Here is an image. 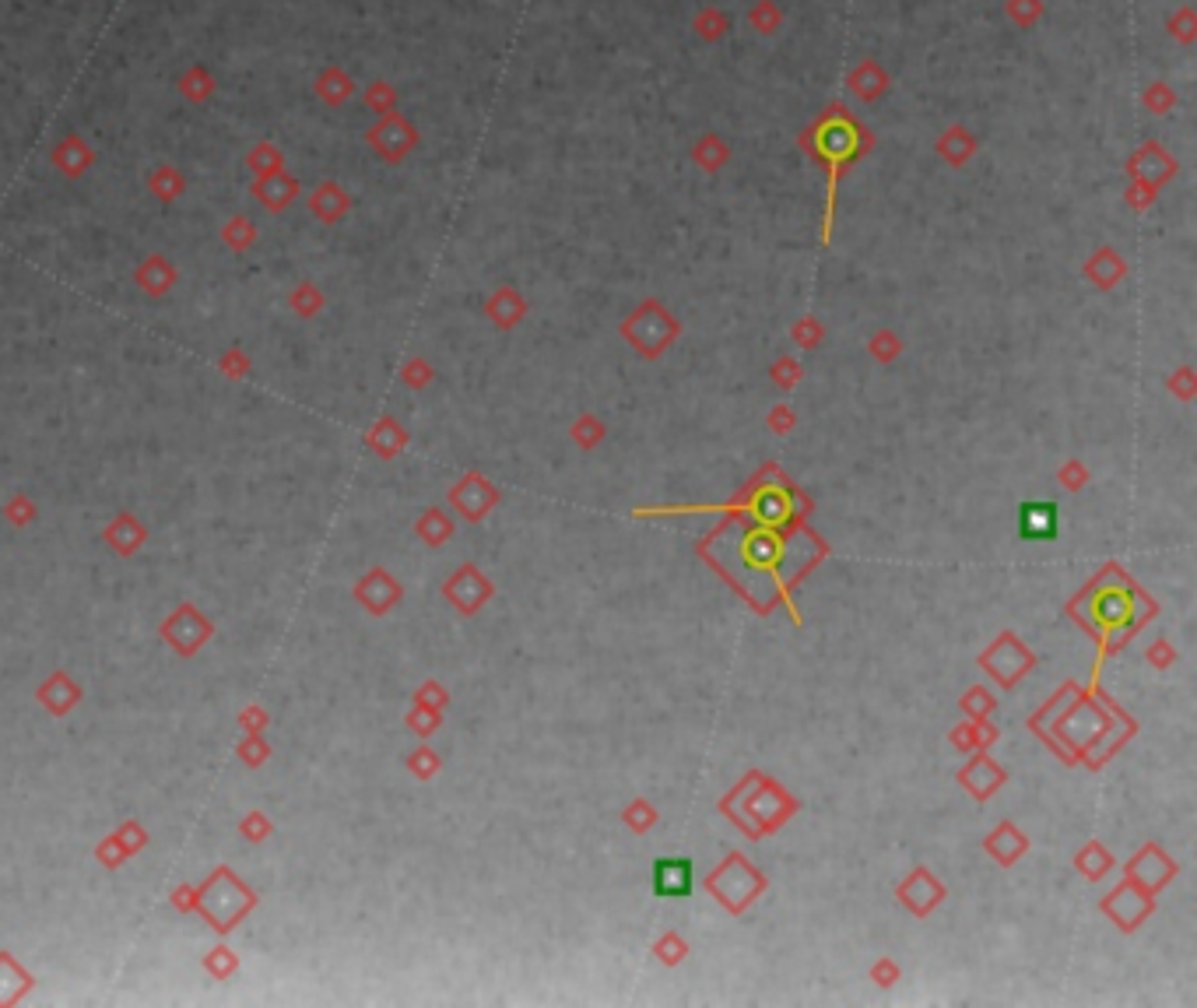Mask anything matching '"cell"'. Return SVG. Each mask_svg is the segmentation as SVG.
Masks as SVG:
<instances>
[{"mask_svg":"<svg viewBox=\"0 0 1197 1008\" xmlns=\"http://www.w3.org/2000/svg\"><path fill=\"white\" fill-rule=\"evenodd\" d=\"M653 892L664 899H682L692 892V865L685 858L653 861Z\"/></svg>","mask_w":1197,"mask_h":1008,"instance_id":"cell-1","label":"cell"},{"mask_svg":"<svg viewBox=\"0 0 1197 1008\" xmlns=\"http://www.w3.org/2000/svg\"><path fill=\"white\" fill-rule=\"evenodd\" d=\"M1018 527L1026 538H1050L1057 527V514L1050 502H1026L1018 514Z\"/></svg>","mask_w":1197,"mask_h":1008,"instance_id":"cell-2","label":"cell"},{"mask_svg":"<svg viewBox=\"0 0 1197 1008\" xmlns=\"http://www.w3.org/2000/svg\"><path fill=\"white\" fill-rule=\"evenodd\" d=\"M850 88H853V95H860V98H878L882 91L889 88V78L878 64L867 60V64H860L857 71L850 74Z\"/></svg>","mask_w":1197,"mask_h":1008,"instance_id":"cell-3","label":"cell"},{"mask_svg":"<svg viewBox=\"0 0 1197 1008\" xmlns=\"http://www.w3.org/2000/svg\"><path fill=\"white\" fill-rule=\"evenodd\" d=\"M1008 11L1015 14L1018 25H1033V21L1040 18V0H1011Z\"/></svg>","mask_w":1197,"mask_h":1008,"instance_id":"cell-4","label":"cell"},{"mask_svg":"<svg viewBox=\"0 0 1197 1008\" xmlns=\"http://www.w3.org/2000/svg\"><path fill=\"white\" fill-rule=\"evenodd\" d=\"M755 25H759V32H773L776 25H780V11H773L769 4H759L755 7Z\"/></svg>","mask_w":1197,"mask_h":1008,"instance_id":"cell-5","label":"cell"},{"mask_svg":"<svg viewBox=\"0 0 1197 1008\" xmlns=\"http://www.w3.org/2000/svg\"><path fill=\"white\" fill-rule=\"evenodd\" d=\"M1145 98H1148V106H1152L1155 113H1166V110H1170V106H1173V91H1166V88H1163V81H1155V85L1148 88V95H1145Z\"/></svg>","mask_w":1197,"mask_h":1008,"instance_id":"cell-6","label":"cell"}]
</instances>
